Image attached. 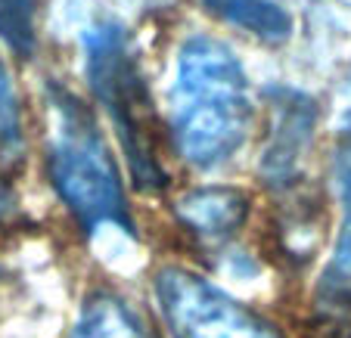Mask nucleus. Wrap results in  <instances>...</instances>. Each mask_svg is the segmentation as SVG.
I'll return each instance as SVG.
<instances>
[{
  "label": "nucleus",
  "mask_w": 351,
  "mask_h": 338,
  "mask_svg": "<svg viewBox=\"0 0 351 338\" xmlns=\"http://www.w3.org/2000/svg\"><path fill=\"white\" fill-rule=\"evenodd\" d=\"M252 125L249 75L239 56L212 34H190L178 50L171 84V137L199 171L237 155Z\"/></svg>",
  "instance_id": "obj_1"
},
{
  "label": "nucleus",
  "mask_w": 351,
  "mask_h": 338,
  "mask_svg": "<svg viewBox=\"0 0 351 338\" xmlns=\"http://www.w3.org/2000/svg\"><path fill=\"white\" fill-rule=\"evenodd\" d=\"M47 93H50V112H53V133L47 149L53 190L78 218L87 236L109 224L134 233L119 165L109 155L93 115L66 87L50 84Z\"/></svg>",
  "instance_id": "obj_2"
},
{
  "label": "nucleus",
  "mask_w": 351,
  "mask_h": 338,
  "mask_svg": "<svg viewBox=\"0 0 351 338\" xmlns=\"http://www.w3.org/2000/svg\"><path fill=\"white\" fill-rule=\"evenodd\" d=\"M84 62L87 81L97 93L99 106L106 109L119 131L134 186L140 192H162L168 186V174L156 153L153 96L137 66V56L128 44L125 28L112 22L90 28L84 34Z\"/></svg>",
  "instance_id": "obj_3"
},
{
  "label": "nucleus",
  "mask_w": 351,
  "mask_h": 338,
  "mask_svg": "<svg viewBox=\"0 0 351 338\" xmlns=\"http://www.w3.org/2000/svg\"><path fill=\"white\" fill-rule=\"evenodd\" d=\"M156 301L174 338H283L277 326L186 267L156 273Z\"/></svg>",
  "instance_id": "obj_4"
},
{
  "label": "nucleus",
  "mask_w": 351,
  "mask_h": 338,
  "mask_svg": "<svg viewBox=\"0 0 351 338\" xmlns=\"http://www.w3.org/2000/svg\"><path fill=\"white\" fill-rule=\"evenodd\" d=\"M267 93L274 96V125L261 153V177L283 190L295 180L298 165L311 146L314 127H317V106L308 93L292 90V87H277Z\"/></svg>",
  "instance_id": "obj_5"
},
{
  "label": "nucleus",
  "mask_w": 351,
  "mask_h": 338,
  "mask_svg": "<svg viewBox=\"0 0 351 338\" xmlns=\"http://www.w3.org/2000/svg\"><path fill=\"white\" fill-rule=\"evenodd\" d=\"M332 180L342 205V224L332 246V258L320 276V307L339 317H351V109L342 115L336 131Z\"/></svg>",
  "instance_id": "obj_6"
},
{
  "label": "nucleus",
  "mask_w": 351,
  "mask_h": 338,
  "mask_svg": "<svg viewBox=\"0 0 351 338\" xmlns=\"http://www.w3.org/2000/svg\"><path fill=\"white\" fill-rule=\"evenodd\" d=\"M249 214V202L243 192L230 186H202L190 190L178 199V218L193 233L208 239H224L233 230H239Z\"/></svg>",
  "instance_id": "obj_7"
},
{
  "label": "nucleus",
  "mask_w": 351,
  "mask_h": 338,
  "mask_svg": "<svg viewBox=\"0 0 351 338\" xmlns=\"http://www.w3.org/2000/svg\"><path fill=\"white\" fill-rule=\"evenodd\" d=\"M72 338H156L137 311L112 292H97L84 301Z\"/></svg>",
  "instance_id": "obj_8"
},
{
  "label": "nucleus",
  "mask_w": 351,
  "mask_h": 338,
  "mask_svg": "<svg viewBox=\"0 0 351 338\" xmlns=\"http://www.w3.org/2000/svg\"><path fill=\"white\" fill-rule=\"evenodd\" d=\"M208 13L267 44H283L292 34V16L277 0H202Z\"/></svg>",
  "instance_id": "obj_9"
},
{
  "label": "nucleus",
  "mask_w": 351,
  "mask_h": 338,
  "mask_svg": "<svg viewBox=\"0 0 351 338\" xmlns=\"http://www.w3.org/2000/svg\"><path fill=\"white\" fill-rule=\"evenodd\" d=\"M0 40L16 56H32L38 44L34 0H0Z\"/></svg>",
  "instance_id": "obj_10"
},
{
  "label": "nucleus",
  "mask_w": 351,
  "mask_h": 338,
  "mask_svg": "<svg viewBox=\"0 0 351 338\" xmlns=\"http://www.w3.org/2000/svg\"><path fill=\"white\" fill-rule=\"evenodd\" d=\"M22 143V112L19 96L10 81L7 66L0 62V149H16Z\"/></svg>",
  "instance_id": "obj_11"
},
{
  "label": "nucleus",
  "mask_w": 351,
  "mask_h": 338,
  "mask_svg": "<svg viewBox=\"0 0 351 338\" xmlns=\"http://www.w3.org/2000/svg\"><path fill=\"white\" fill-rule=\"evenodd\" d=\"M7 208H10V196H7V190L0 186V214L7 211Z\"/></svg>",
  "instance_id": "obj_12"
}]
</instances>
